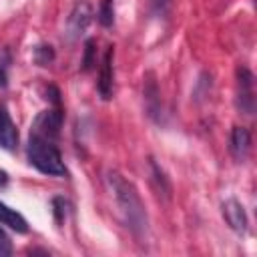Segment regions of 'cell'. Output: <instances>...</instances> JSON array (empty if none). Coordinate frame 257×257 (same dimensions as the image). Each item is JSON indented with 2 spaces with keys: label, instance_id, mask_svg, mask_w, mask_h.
I'll use <instances>...</instances> for the list:
<instances>
[{
  "label": "cell",
  "instance_id": "cell-11",
  "mask_svg": "<svg viewBox=\"0 0 257 257\" xmlns=\"http://www.w3.org/2000/svg\"><path fill=\"white\" fill-rule=\"evenodd\" d=\"M98 20L102 26H110L114 20V0H100L98 6Z\"/></svg>",
  "mask_w": 257,
  "mask_h": 257
},
{
  "label": "cell",
  "instance_id": "cell-6",
  "mask_svg": "<svg viewBox=\"0 0 257 257\" xmlns=\"http://www.w3.org/2000/svg\"><path fill=\"white\" fill-rule=\"evenodd\" d=\"M90 20H92V10H90V6L86 4V2H76L74 4V8H72V12H70V18H68V28H70V32L74 34V36H78V34H82L84 30H86V26L90 24Z\"/></svg>",
  "mask_w": 257,
  "mask_h": 257
},
{
  "label": "cell",
  "instance_id": "cell-12",
  "mask_svg": "<svg viewBox=\"0 0 257 257\" xmlns=\"http://www.w3.org/2000/svg\"><path fill=\"white\" fill-rule=\"evenodd\" d=\"M12 253V243H10V239H8V235L0 229V257H4V255H10Z\"/></svg>",
  "mask_w": 257,
  "mask_h": 257
},
{
  "label": "cell",
  "instance_id": "cell-7",
  "mask_svg": "<svg viewBox=\"0 0 257 257\" xmlns=\"http://www.w3.org/2000/svg\"><path fill=\"white\" fill-rule=\"evenodd\" d=\"M237 84H239V106L249 114L253 108V76L247 68L237 70Z\"/></svg>",
  "mask_w": 257,
  "mask_h": 257
},
{
  "label": "cell",
  "instance_id": "cell-1",
  "mask_svg": "<svg viewBox=\"0 0 257 257\" xmlns=\"http://www.w3.org/2000/svg\"><path fill=\"white\" fill-rule=\"evenodd\" d=\"M108 185L112 189V195L120 207V213L126 221V225L131 227V231L135 235H143L147 231V211L145 205L137 193V189L133 187V183H128L126 179H122L118 173H108Z\"/></svg>",
  "mask_w": 257,
  "mask_h": 257
},
{
  "label": "cell",
  "instance_id": "cell-8",
  "mask_svg": "<svg viewBox=\"0 0 257 257\" xmlns=\"http://www.w3.org/2000/svg\"><path fill=\"white\" fill-rule=\"evenodd\" d=\"M98 92L102 98L112 96V46H108L102 64H100V76H98Z\"/></svg>",
  "mask_w": 257,
  "mask_h": 257
},
{
  "label": "cell",
  "instance_id": "cell-4",
  "mask_svg": "<svg viewBox=\"0 0 257 257\" xmlns=\"http://www.w3.org/2000/svg\"><path fill=\"white\" fill-rule=\"evenodd\" d=\"M18 147V128L10 118L8 108L0 102V149L14 151Z\"/></svg>",
  "mask_w": 257,
  "mask_h": 257
},
{
  "label": "cell",
  "instance_id": "cell-3",
  "mask_svg": "<svg viewBox=\"0 0 257 257\" xmlns=\"http://www.w3.org/2000/svg\"><path fill=\"white\" fill-rule=\"evenodd\" d=\"M60 124H62L60 110H44V112H40L36 116V120L32 124V135H38V137H44V139L54 141L56 135H58Z\"/></svg>",
  "mask_w": 257,
  "mask_h": 257
},
{
  "label": "cell",
  "instance_id": "cell-13",
  "mask_svg": "<svg viewBox=\"0 0 257 257\" xmlns=\"http://www.w3.org/2000/svg\"><path fill=\"white\" fill-rule=\"evenodd\" d=\"M92 52H94V42L92 40H88L86 42V54H84V68H90L92 66Z\"/></svg>",
  "mask_w": 257,
  "mask_h": 257
},
{
  "label": "cell",
  "instance_id": "cell-2",
  "mask_svg": "<svg viewBox=\"0 0 257 257\" xmlns=\"http://www.w3.org/2000/svg\"><path fill=\"white\" fill-rule=\"evenodd\" d=\"M26 153H28L30 165L34 169H38L40 173L50 175V177H62V175H66V167H64L62 155L54 147V141L44 139V137H38V135H30Z\"/></svg>",
  "mask_w": 257,
  "mask_h": 257
},
{
  "label": "cell",
  "instance_id": "cell-14",
  "mask_svg": "<svg viewBox=\"0 0 257 257\" xmlns=\"http://www.w3.org/2000/svg\"><path fill=\"white\" fill-rule=\"evenodd\" d=\"M169 2H171V0H153V6H155L157 12H165L167 6H169Z\"/></svg>",
  "mask_w": 257,
  "mask_h": 257
},
{
  "label": "cell",
  "instance_id": "cell-15",
  "mask_svg": "<svg viewBox=\"0 0 257 257\" xmlns=\"http://www.w3.org/2000/svg\"><path fill=\"white\" fill-rule=\"evenodd\" d=\"M8 84V78H6V72H4V68L0 66V88H4Z\"/></svg>",
  "mask_w": 257,
  "mask_h": 257
},
{
  "label": "cell",
  "instance_id": "cell-10",
  "mask_svg": "<svg viewBox=\"0 0 257 257\" xmlns=\"http://www.w3.org/2000/svg\"><path fill=\"white\" fill-rule=\"evenodd\" d=\"M249 145H251V137L249 131L243 126H235L231 133V151L235 155V159H245L249 153Z\"/></svg>",
  "mask_w": 257,
  "mask_h": 257
},
{
  "label": "cell",
  "instance_id": "cell-9",
  "mask_svg": "<svg viewBox=\"0 0 257 257\" xmlns=\"http://www.w3.org/2000/svg\"><path fill=\"white\" fill-rule=\"evenodd\" d=\"M0 225H6L16 233H26L28 231L26 219L16 209H12V207H8L4 203H0Z\"/></svg>",
  "mask_w": 257,
  "mask_h": 257
},
{
  "label": "cell",
  "instance_id": "cell-16",
  "mask_svg": "<svg viewBox=\"0 0 257 257\" xmlns=\"http://www.w3.org/2000/svg\"><path fill=\"white\" fill-rule=\"evenodd\" d=\"M6 183H8V173H6V171H2V169H0V187H4V185H6Z\"/></svg>",
  "mask_w": 257,
  "mask_h": 257
},
{
  "label": "cell",
  "instance_id": "cell-5",
  "mask_svg": "<svg viewBox=\"0 0 257 257\" xmlns=\"http://www.w3.org/2000/svg\"><path fill=\"white\" fill-rule=\"evenodd\" d=\"M223 217L225 221L229 223V227L237 233H245L247 229V217H245V211H243V205L235 199H229L223 203Z\"/></svg>",
  "mask_w": 257,
  "mask_h": 257
}]
</instances>
